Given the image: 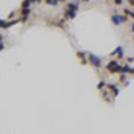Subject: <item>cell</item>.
Listing matches in <instances>:
<instances>
[{"instance_id": "obj_9", "label": "cell", "mask_w": 134, "mask_h": 134, "mask_svg": "<svg viewBox=\"0 0 134 134\" xmlns=\"http://www.w3.org/2000/svg\"><path fill=\"white\" fill-rule=\"evenodd\" d=\"M76 56H78V59H80L83 64H89V59H87V53H84V52L78 50V52H76Z\"/></svg>"}, {"instance_id": "obj_11", "label": "cell", "mask_w": 134, "mask_h": 134, "mask_svg": "<svg viewBox=\"0 0 134 134\" xmlns=\"http://www.w3.org/2000/svg\"><path fill=\"white\" fill-rule=\"evenodd\" d=\"M76 14H78V11L66 9V13H64V19H66V20H72V19H75V17H76Z\"/></svg>"}, {"instance_id": "obj_7", "label": "cell", "mask_w": 134, "mask_h": 134, "mask_svg": "<svg viewBox=\"0 0 134 134\" xmlns=\"http://www.w3.org/2000/svg\"><path fill=\"white\" fill-rule=\"evenodd\" d=\"M101 98H103L104 101H109V103H114V97H111V91H109L108 87L101 91Z\"/></svg>"}, {"instance_id": "obj_3", "label": "cell", "mask_w": 134, "mask_h": 134, "mask_svg": "<svg viewBox=\"0 0 134 134\" xmlns=\"http://www.w3.org/2000/svg\"><path fill=\"white\" fill-rule=\"evenodd\" d=\"M87 59H89V64L95 69H100L103 67V59H101L98 55H94V53H87Z\"/></svg>"}, {"instance_id": "obj_2", "label": "cell", "mask_w": 134, "mask_h": 134, "mask_svg": "<svg viewBox=\"0 0 134 134\" xmlns=\"http://www.w3.org/2000/svg\"><path fill=\"white\" fill-rule=\"evenodd\" d=\"M104 69L109 72V73H120V69H122V64L117 61V59H111L106 66H104Z\"/></svg>"}, {"instance_id": "obj_13", "label": "cell", "mask_w": 134, "mask_h": 134, "mask_svg": "<svg viewBox=\"0 0 134 134\" xmlns=\"http://www.w3.org/2000/svg\"><path fill=\"white\" fill-rule=\"evenodd\" d=\"M106 86H108V83H106V80H101L100 83L97 84V89H98V91H103V89H104Z\"/></svg>"}, {"instance_id": "obj_14", "label": "cell", "mask_w": 134, "mask_h": 134, "mask_svg": "<svg viewBox=\"0 0 134 134\" xmlns=\"http://www.w3.org/2000/svg\"><path fill=\"white\" fill-rule=\"evenodd\" d=\"M123 14H126L128 17H131V19L134 20V11H131L130 8H125V11H123Z\"/></svg>"}, {"instance_id": "obj_15", "label": "cell", "mask_w": 134, "mask_h": 134, "mask_svg": "<svg viewBox=\"0 0 134 134\" xmlns=\"http://www.w3.org/2000/svg\"><path fill=\"white\" fill-rule=\"evenodd\" d=\"M45 3H47L48 6H58L59 0H45Z\"/></svg>"}, {"instance_id": "obj_5", "label": "cell", "mask_w": 134, "mask_h": 134, "mask_svg": "<svg viewBox=\"0 0 134 134\" xmlns=\"http://www.w3.org/2000/svg\"><path fill=\"white\" fill-rule=\"evenodd\" d=\"M66 9H72V11H80V0H72L66 3Z\"/></svg>"}, {"instance_id": "obj_20", "label": "cell", "mask_w": 134, "mask_h": 134, "mask_svg": "<svg viewBox=\"0 0 134 134\" xmlns=\"http://www.w3.org/2000/svg\"><path fill=\"white\" fill-rule=\"evenodd\" d=\"M128 3H130L131 6H134V0H128Z\"/></svg>"}, {"instance_id": "obj_4", "label": "cell", "mask_w": 134, "mask_h": 134, "mask_svg": "<svg viewBox=\"0 0 134 134\" xmlns=\"http://www.w3.org/2000/svg\"><path fill=\"white\" fill-rule=\"evenodd\" d=\"M109 91H111V94H112V97L114 98H117L119 97V94H120V87L117 86V84H114V83H108V86H106Z\"/></svg>"}, {"instance_id": "obj_10", "label": "cell", "mask_w": 134, "mask_h": 134, "mask_svg": "<svg viewBox=\"0 0 134 134\" xmlns=\"http://www.w3.org/2000/svg\"><path fill=\"white\" fill-rule=\"evenodd\" d=\"M120 73H125V75H130V73H134V67H131L130 64H122V69H120Z\"/></svg>"}, {"instance_id": "obj_1", "label": "cell", "mask_w": 134, "mask_h": 134, "mask_svg": "<svg viewBox=\"0 0 134 134\" xmlns=\"http://www.w3.org/2000/svg\"><path fill=\"white\" fill-rule=\"evenodd\" d=\"M111 22L115 25V27H120L123 24L128 22V16L126 14H117V13H112L111 14Z\"/></svg>"}, {"instance_id": "obj_12", "label": "cell", "mask_w": 134, "mask_h": 134, "mask_svg": "<svg viewBox=\"0 0 134 134\" xmlns=\"http://www.w3.org/2000/svg\"><path fill=\"white\" fill-rule=\"evenodd\" d=\"M31 0H24L22 2V5H20V9H25V8H31Z\"/></svg>"}, {"instance_id": "obj_22", "label": "cell", "mask_w": 134, "mask_h": 134, "mask_svg": "<svg viewBox=\"0 0 134 134\" xmlns=\"http://www.w3.org/2000/svg\"><path fill=\"white\" fill-rule=\"evenodd\" d=\"M59 2H66V0H59Z\"/></svg>"}, {"instance_id": "obj_19", "label": "cell", "mask_w": 134, "mask_h": 134, "mask_svg": "<svg viewBox=\"0 0 134 134\" xmlns=\"http://www.w3.org/2000/svg\"><path fill=\"white\" fill-rule=\"evenodd\" d=\"M130 30H131V33H134V22L131 24V28H130Z\"/></svg>"}, {"instance_id": "obj_18", "label": "cell", "mask_w": 134, "mask_h": 134, "mask_svg": "<svg viewBox=\"0 0 134 134\" xmlns=\"http://www.w3.org/2000/svg\"><path fill=\"white\" fill-rule=\"evenodd\" d=\"M41 2H42V0H31V3H36V5H37V3H41Z\"/></svg>"}, {"instance_id": "obj_8", "label": "cell", "mask_w": 134, "mask_h": 134, "mask_svg": "<svg viewBox=\"0 0 134 134\" xmlns=\"http://www.w3.org/2000/svg\"><path fill=\"white\" fill-rule=\"evenodd\" d=\"M109 56H112V58H119V59H122L123 58V47L122 45H119L114 52H111V55Z\"/></svg>"}, {"instance_id": "obj_17", "label": "cell", "mask_w": 134, "mask_h": 134, "mask_svg": "<svg viewBox=\"0 0 134 134\" xmlns=\"http://www.w3.org/2000/svg\"><path fill=\"white\" fill-rule=\"evenodd\" d=\"M114 3H115V5H119V6H120V5H123V0H114Z\"/></svg>"}, {"instance_id": "obj_16", "label": "cell", "mask_w": 134, "mask_h": 134, "mask_svg": "<svg viewBox=\"0 0 134 134\" xmlns=\"http://www.w3.org/2000/svg\"><path fill=\"white\" fill-rule=\"evenodd\" d=\"M126 61H128V64H133V63H134V56H130V58H126Z\"/></svg>"}, {"instance_id": "obj_21", "label": "cell", "mask_w": 134, "mask_h": 134, "mask_svg": "<svg viewBox=\"0 0 134 134\" xmlns=\"http://www.w3.org/2000/svg\"><path fill=\"white\" fill-rule=\"evenodd\" d=\"M81 2H89V0H81Z\"/></svg>"}, {"instance_id": "obj_6", "label": "cell", "mask_w": 134, "mask_h": 134, "mask_svg": "<svg viewBox=\"0 0 134 134\" xmlns=\"http://www.w3.org/2000/svg\"><path fill=\"white\" fill-rule=\"evenodd\" d=\"M30 14H31V8L20 9V22H22V24H24V22H27V20H28V17H30Z\"/></svg>"}]
</instances>
